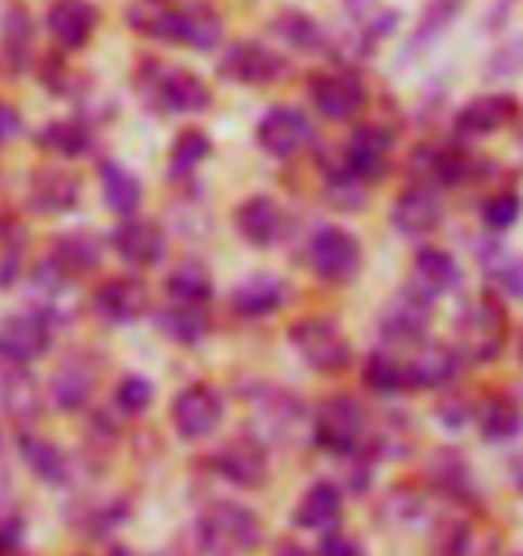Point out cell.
Segmentation results:
<instances>
[{
	"mask_svg": "<svg viewBox=\"0 0 523 556\" xmlns=\"http://www.w3.org/2000/svg\"><path fill=\"white\" fill-rule=\"evenodd\" d=\"M194 539L201 556H247L258 549L262 542V520L255 510L241 503H212L205 514L197 517Z\"/></svg>",
	"mask_w": 523,
	"mask_h": 556,
	"instance_id": "cell-1",
	"label": "cell"
},
{
	"mask_svg": "<svg viewBox=\"0 0 523 556\" xmlns=\"http://www.w3.org/2000/svg\"><path fill=\"white\" fill-rule=\"evenodd\" d=\"M312 438L319 448L344 456V459H362L370 453V428H366V413L355 399L334 395L316 409Z\"/></svg>",
	"mask_w": 523,
	"mask_h": 556,
	"instance_id": "cell-2",
	"label": "cell"
},
{
	"mask_svg": "<svg viewBox=\"0 0 523 556\" xmlns=\"http://www.w3.org/2000/svg\"><path fill=\"white\" fill-rule=\"evenodd\" d=\"M509 334V319L506 309L498 305L492 294H481L470 305H462L459 324H456V349L459 356H467L473 363H492L502 356Z\"/></svg>",
	"mask_w": 523,
	"mask_h": 556,
	"instance_id": "cell-3",
	"label": "cell"
},
{
	"mask_svg": "<svg viewBox=\"0 0 523 556\" xmlns=\"http://www.w3.org/2000/svg\"><path fill=\"white\" fill-rule=\"evenodd\" d=\"M291 345L302 356L305 366L319 374H337L352 363V341L344 330L327 316H308L291 327Z\"/></svg>",
	"mask_w": 523,
	"mask_h": 556,
	"instance_id": "cell-4",
	"label": "cell"
},
{
	"mask_svg": "<svg viewBox=\"0 0 523 556\" xmlns=\"http://www.w3.org/2000/svg\"><path fill=\"white\" fill-rule=\"evenodd\" d=\"M140 90L148 93L151 104H158L162 112H176V115H190V112H205L212 104V90L208 83L187 73V68H165L154 65L140 79Z\"/></svg>",
	"mask_w": 523,
	"mask_h": 556,
	"instance_id": "cell-5",
	"label": "cell"
},
{
	"mask_svg": "<svg viewBox=\"0 0 523 556\" xmlns=\"http://www.w3.org/2000/svg\"><path fill=\"white\" fill-rule=\"evenodd\" d=\"M51 341H54V327L43 309L11 313L0 319V359L8 366H29L43 359Z\"/></svg>",
	"mask_w": 523,
	"mask_h": 556,
	"instance_id": "cell-6",
	"label": "cell"
},
{
	"mask_svg": "<svg viewBox=\"0 0 523 556\" xmlns=\"http://www.w3.org/2000/svg\"><path fill=\"white\" fill-rule=\"evenodd\" d=\"M308 266L327 283H348L362 266V248L355 233L341 227H319L308 241Z\"/></svg>",
	"mask_w": 523,
	"mask_h": 556,
	"instance_id": "cell-7",
	"label": "cell"
},
{
	"mask_svg": "<svg viewBox=\"0 0 523 556\" xmlns=\"http://www.w3.org/2000/svg\"><path fill=\"white\" fill-rule=\"evenodd\" d=\"M222 413H226V402L219 395V388H212L205 381L187 384L173 402V428L183 442H201V438L219 431Z\"/></svg>",
	"mask_w": 523,
	"mask_h": 556,
	"instance_id": "cell-8",
	"label": "cell"
},
{
	"mask_svg": "<svg viewBox=\"0 0 523 556\" xmlns=\"http://www.w3.org/2000/svg\"><path fill=\"white\" fill-rule=\"evenodd\" d=\"M308 98H312V109L330 123H348L355 119L366 101H370V90L355 73H319L308 83Z\"/></svg>",
	"mask_w": 523,
	"mask_h": 556,
	"instance_id": "cell-9",
	"label": "cell"
},
{
	"mask_svg": "<svg viewBox=\"0 0 523 556\" xmlns=\"http://www.w3.org/2000/svg\"><path fill=\"white\" fill-rule=\"evenodd\" d=\"M312 144V123L302 109L280 104L269 109L258 123V148L272 159H294L298 151Z\"/></svg>",
	"mask_w": 523,
	"mask_h": 556,
	"instance_id": "cell-10",
	"label": "cell"
},
{
	"mask_svg": "<svg viewBox=\"0 0 523 556\" xmlns=\"http://www.w3.org/2000/svg\"><path fill=\"white\" fill-rule=\"evenodd\" d=\"M212 467H216V475L222 481L237 484V489H262L269 481L266 445L258 438H233V442H226L212 456Z\"/></svg>",
	"mask_w": 523,
	"mask_h": 556,
	"instance_id": "cell-11",
	"label": "cell"
},
{
	"mask_svg": "<svg viewBox=\"0 0 523 556\" xmlns=\"http://www.w3.org/2000/svg\"><path fill=\"white\" fill-rule=\"evenodd\" d=\"M219 73L226 79L247 83V87H266V83H277L283 73H288V65H283V58L277 51H269L266 43L241 40L222 54Z\"/></svg>",
	"mask_w": 523,
	"mask_h": 556,
	"instance_id": "cell-12",
	"label": "cell"
},
{
	"mask_svg": "<svg viewBox=\"0 0 523 556\" xmlns=\"http://www.w3.org/2000/svg\"><path fill=\"white\" fill-rule=\"evenodd\" d=\"M442 219H445L442 198L426 184L406 187V191L395 198V205H391V227L398 233H406V238H426V233H434L442 227Z\"/></svg>",
	"mask_w": 523,
	"mask_h": 556,
	"instance_id": "cell-13",
	"label": "cell"
},
{
	"mask_svg": "<svg viewBox=\"0 0 523 556\" xmlns=\"http://www.w3.org/2000/svg\"><path fill=\"white\" fill-rule=\"evenodd\" d=\"M98 22L101 15L90 0H54L47 11V29L62 51H82L98 33Z\"/></svg>",
	"mask_w": 523,
	"mask_h": 556,
	"instance_id": "cell-14",
	"label": "cell"
},
{
	"mask_svg": "<svg viewBox=\"0 0 523 556\" xmlns=\"http://www.w3.org/2000/svg\"><path fill=\"white\" fill-rule=\"evenodd\" d=\"M237 230H241V238L255 248H277L283 241V233H288V212L277 198L269 194H255L241 201V208H237Z\"/></svg>",
	"mask_w": 523,
	"mask_h": 556,
	"instance_id": "cell-15",
	"label": "cell"
},
{
	"mask_svg": "<svg viewBox=\"0 0 523 556\" xmlns=\"http://www.w3.org/2000/svg\"><path fill=\"white\" fill-rule=\"evenodd\" d=\"M395 144V137H391V129L384 126H362L359 134L348 140V148H344V173H352L359 184H373L384 176L387 169V151Z\"/></svg>",
	"mask_w": 523,
	"mask_h": 556,
	"instance_id": "cell-16",
	"label": "cell"
},
{
	"mask_svg": "<svg viewBox=\"0 0 523 556\" xmlns=\"http://www.w3.org/2000/svg\"><path fill=\"white\" fill-rule=\"evenodd\" d=\"M426 327H431V302L420 299L416 291L398 294L380 316V330L395 345H420L426 338Z\"/></svg>",
	"mask_w": 523,
	"mask_h": 556,
	"instance_id": "cell-17",
	"label": "cell"
},
{
	"mask_svg": "<svg viewBox=\"0 0 523 556\" xmlns=\"http://www.w3.org/2000/svg\"><path fill=\"white\" fill-rule=\"evenodd\" d=\"M406 374H409V388H448L459 374V349L451 345H437V341H420L416 352L406 359Z\"/></svg>",
	"mask_w": 523,
	"mask_h": 556,
	"instance_id": "cell-18",
	"label": "cell"
},
{
	"mask_svg": "<svg viewBox=\"0 0 523 556\" xmlns=\"http://www.w3.org/2000/svg\"><path fill=\"white\" fill-rule=\"evenodd\" d=\"M112 248H115V255L123 258V263L148 269L154 263H162V255H165V233H162L158 223L129 216L123 227L112 233Z\"/></svg>",
	"mask_w": 523,
	"mask_h": 556,
	"instance_id": "cell-19",
	"label": "cell"
},
{
	"mask_svg": "<svg viewBox=\"0 0 523 556\" xmlns=\"http://www.w3.org/2000/svg\"><path fill=\"white\" fill-rule=\"evenodd\" d=\"M93 309L109 324H133L148 309V288L137 277H112L93 294Z\"/></svg>",
	"mask_w": 523,
	"mask_h": 556,
	"instance_id": "cell-20",
	"label": "cell"
},
{
	"mask_svg": "<svg viewBox=\"0 0 523 556\" xmlns=\"http://www.w3.org/2000/svg\"><path fill=\"white\" fill-rule=\"evenodd\" d=\"M516 119V101L509 93H481L470 104H462L456 115V129L462 137H492L502 126Z\"/></svg>",
	"mask_w": 523,
	"mask_h": 556,
	"instance_id": "cell-21",
	"label": "cell"
},
{
	"mask_svg": "<svg viewBox=\"0 0 523 556\" xmlns=\"http://www.w3.org/2000/svg\"><path fill=\"white\" fill-rule=\"evenodd\" d=\"M459 263L451 258L445 248H423L412 263V280H409V291H416L420 299L434 302L442 294L456 291L459 288Z\"/></svg>",
	"mask_w": 523,
	"mask_h": 556,
	"instance_id": "cell-22",
	"label": "cell"
},
{
	"mask_svg": "<svg viewBox=\"0 0 523 556\" xmlns=\"http://www.w3.org/2000/svg\"><path fill=\"white\" fill-rule=\"evenodd\" d=\"M283 299H288V283L280 277H269V274H258L252 280L237 283V291L230 294V305L237 316L244 319H262L269 313H277Z\"/></svg>",
	"mask_w": 523,
	"mask_h": 556,
	"instance_id": "cell-23",
	"label": "cell"
},
{
	"mask_svg": "<svg viewBox=\"0 0 523 556\" xmlns=\"http://www.w3.org/2000/svg\"><path fill=\"white\" fill-rule=\"evenodd\" d=\"M29 201L43 216H62V212L76 208L79 180L65 169H40L29 184Z\"/></svg>",
	"mask_w": 523,
	"mask_h": 556,
	"instance_id": "cell-24",
	"label": "cell"
},
{
	"mask_svg": "<svg viewBox=\"0 0 523 556\" xmlns=\"http://www.w3.org/2000/svg\"><path fill=\"white\" fill-rule=\"evenodd\" d=\"M180 15H183V4H176V0H137V4L129 8V26H133L140 37L176 43L180 40Z\"/></svg>",
	"mask_w": 523,
	"mask_h": 556,
	"instance_id": "cell-25",
	"label": "cell"
},
{
	"mask_svg": "<svg viewBox=\"0 0 523 556\" xmlns=\"http://www.w3.org/2000/svg\"><path fill=\"white\" fill-rule=\"evenodd\" d=\"M341 510H344V495L337 484L316 481V484H308V492L302 495L298 510H294V525L305 531H330L341 520Z\"/></svg>",
	"mask_w": 523,
	"mask_h": 556,
	"instance_id": "cell-26",
	"label": "cell"
},
{
	"mask_svg": "<svg viewBox=\"0 0 523 556\" xmlns=\"http://www.w3.org/2000/svg\"><path fill=\"white\" fill-rule=\"evenodd\" d=\"M51 266L62 277L90 274V269L101 266V241L87 230L62 233V238H54V244H51Z\"/></svg>",
	"mask_w": 523,
	"mask_h": 556,
	"instance_id": "cell-27",
	"label": "cell"
},
{
	"mask_svg": "<svg viewBox=\"0 0 523 556\" xmlns=\"http://www.w3.org/2000/svg\"><path fill=\"white\" fill-rule=\"evenodd\" d=\"M18 453L40 481H47V484H65L68 481V459H65L62 448H58L54 442H47V438L33 434V431H22L18 434Z\"/></svg>",
	"mask_w": 523,
	"mask_h": 556,
	"instance_id": "cell-28",
	"label": "cell"
},
{
	"mask_svg": "<svg viewBox=\"0 0 523 556\" xmlns=\"http://www.w3.org/2000/svg\"><path fill=\"white\" fill-rule=\"evenodd\" d=\"M93 370L82 359H68L58 366L54 381H51V395H54V406L65 409V413H76L90 402L93 395Z\"/></svg>",
	"mask_w": 523,
	"mask_h": 556,
	"instance_id": "cell-29",
	"label": "cell"
},
{
	"mask_svg": "<svg viewBox=\"0 0 523 556\" xmlns=\"http://www.w3.org/2000/svg\"><path fill=\"white\" fill-rule=\"evenodd\" d=\"M101 194H104V205H109L115 216L129 219L133 212L140 208V198H144V187L126 165L118 162H104L101 165Z\"/></svg>",
	"mask_w": 523,
	"mask_h": 556,
	"instance_id": "cell-30",
	"label": "cell"
},
{
	"mask_svg": "<svg viewBox=\"0 0 523 556\" xmlns=\"http://www.w3.org/2000/svg\"><path fill=\"white\" fill-rule=\"evenodd\" d=\"M0 409L18 424H29L40 413V392L26 374V366H15V370L0 377Z\"/></svg>",
	"mask_w": 523,
	"mask_h": 556,
	"instance_id": "cell-31",
	"label": "cell"
},
{
	"mask_svg": "<svg viewBox=\"0 0 523 556\" xmlns=\"http://www.w3.org/2000/svg\"><path fill=\"white\" fill-rule=\"evenodd\" d=\"M222 40V18L208 4H183L180 15V40L190 51H216Z\"/></svg>",
	"mask_w": 523,
	"mask_h": 556,
	"instance_id": "cell-32",
	"label": "cell"
},
{
	"mask_svg": "<svg viewBox=\"0 0 523 556\" xmlns=\"http://www.w3.org/2000/svg\"><path fill=\"white\" fill-rule=\"evenodd\" d=\"M158 330H162L165 338L180 341V345H197V341L208 334V313H205V305L169 302L158 313Z\"/></svg>",
	"mask_w": 523,
	"mask_h": 556,
	"instance_id": "cell-33",
	"label": "cell"
},
{
	"mask_svg": "<svg viewBox=\"0 0 523 556\" xmlns=\"http://www.w3.org/2000/svg\"><path fill=\"white\" fill-rule=\"evenodd\" d=\"M477 428L487 442H509V438H516L523 431V409L520 402L506 399V395H495L487 399L481 413H477Z\"/></svg>",
	"mask_w": 523,
	"mask_h": 556,
	"instance_id": "cell-34",
	"label": "cell"
},
{
	"mask_svg": "<svg viewBox=\"0 0 523 556\" xmlns=\"http://www.w3.org/2000/svg\"><path fill=\"white\" fill-rule=\"evenodd\" d=\"M165 299L180 305H208L212 302V277L201 263H180L165 277Z\"/></svg>",
	"mask_w": 523,
	"mask_h": 556,
	"instance_id": "cell-35",
	"label": "cell"
},
{
	"mask_svg": "<svg viewBox=\"0 0 523 556\" xmlns=\"http://www.w3.org/2000/svg\"><path fill=\"white\" fill-rule=\"evenodd\" d=\"M93 144V134L87 123L79 119H58V123H47L43 134H40V148L51 151V155H62V159H79L87 155Z\"/></svg>",
	"mask_w": 523,
	"mask_h": 556,
	"instance_id": "cell-36",
	"label": "cell"
},
{
	"mask_svg": "<svg viewBox=\"0 0 523 556\" xmlns=\"http://www.w3.org/2000/svg\"><path fill=\"white\" fill-rule=\"evenodd\" d=\"M362 381L370 392L377 395H398L409 388V374H406V359L391 356V352H373L362 366Z\"/></svg>",
	"mask_w": 523,
	"mask_h": 556,
	"instance_id": "cell-37",
	"label": "cell"
},
{
	"mask_svg": "<svg viewBox=\"0 0 523 556\" xmlns=\"http://www.w3.org/2000/svg\"><path fill=\"white\" fill-rule=\"evenodd\" d=\"M272 33H277L283 43H291L294 51H308V54L323 51V29L298 8H288L283 15L272 18Z\"/></svg>",
	"mask_w": 523,
	"mask_h": 556,
	"instance_id": "cell-38",
	"label": "cell"
},
{
	"mask_svg": "<svg viewBox=\"0 0 523 556\" xmlns=\"http://www.w3.org/2000/svg\"><path fill=\"white\" fill-rule=\"evenodd\" d=\"M420 165L426 173L431 184H442V187H456L467 180L470 173V159L462 155L456 148H431V151H420Z\"/></svg>",
	"mask_w": 523,
	"mask_h": 556,
	"instance_id": "cell-39",
	"label": "cell"
},
{
	"mask_svg": "<svg viewBox=\"0 0 523 556\" xmlns=\"http://www.w3.org/2000/svg\"><path fill=\"white\" fill-rule=\"evenodd\" d=\"M431 478L445 495H451V500H470L473 495V475H470V467L462 464V456L456 453H437Z\"/></svg>",
	"mask_w": 523,
	"mask_h": 556,
	"instance_id": "cell-40",
	"label": "cell"
},
{
	"mask_svg": "<svg viewBox=\"0 0 523 556\" xmlns=\"http://www.w3.org/2000/svg\"><path fill=\"white\" fill-rule=\"evenodd\" d=\"M33 47V22L22 8H11L4 18V58L11 68H26Z\"/></svg>",
	"mask_w": 523,
	"mask_h": 556,
	"instance_id": "cell-41",
	"label": "cell"
},
{
	"mask_svg": "<svg viewBox=\"0 0 523 556\" xmlns=\"http://www.w3.org/2000/svg\"><path fill=\"white\" fill-rule=\"evenodd\" d=\"M208 155H212L208 134H201V129H187V134L176 137L173 155H169V169H173V176H190Z\"/></svg>",
	"mask_w": 523,
	"mask_h": 556,
	"instance_id": "cell-42",
	"label": "cell"
},
{
	"mask_svg": "<svg viewBox=\"0 0 523 556\" xmlns=\"http://www.w3.org/2000/svg\"><path fill=\"white\" fill-rule=\"evenodd\" d=\"M520 208H523L520 194H513V191H498V194H492V198L484 201L481 219H484V227H487V230L502 233V230H509V227H513V223L520 219Z\"/></svg>",
	"mask_w": 523,
	"mask_h": 556,
	"instance_id": "cell-43",
	"label": "cell"
},
{
	"mask_svg": "<svg viewBox=\"0 0 523 556\" xmlns=\"http://www.w3.org/2000/svg\"><path fill=\"white\" fill-rule=\"evenodd\" d=\"M151 402H154V384L148 381V377H137V374H129L118 381L115 388V406L129 413V417H137V413H148L151 409Z\"/></svg>",
	"mask_w": 523,
	"mask_h": 556,
	"instance_id": "cell-44",
	"label": "cell"
},
{
	"mask_svg": "<svg viewBox=\"0 0 523 556\" xmlns=\"http://www.w3.org/2000/svg\"><path fill=\"white\" fill-rule=\"evenodd\" d=\"M487 277L498 283V291L523 299V258L509 252H495V258H487Z\"/></svg>",
	"mask_w": 523,
	"mask_h": 556,
	"instance_id": "cell-45",
	"label": "cell"
},
{
	"mask_svg": "<svg viewBox=\"0 0 523 556\" xmlns=\"http://www.w3.org/2000/svg\"><path fill=\"white\" fill-rule=\"evenodd\" d=\"M319 556H362V546L352 535H327L319 542Z\"/></svg>",
	"mask_w": 523,
	"mask_h": 556,
	"instance_id": "cell-46",
	"label": "cell"
},
{
	"mask_svg": "<svg viewBox=\"0 0 523 556\" xmlns=\"http://www.w3.org/2000/svg\"><path fill=\"white\" fill-rule=\"evenodd\" d=\"M22 134V115L15 104L0 101V144H8V140H15Z\"/></svg>",
	"mask_w": 523,
	"mask_h": 556,
	"instance_id": "cell-47",
	"label": "cell"
},
{
	"mask_svg": "<svg viewBox=\"0 0 523 556\" xmlns=\"http://www.w3.org/2000/svg\"><path fill=\"white\" fill-rule=\"evenodd\" d=\"M22 546V525L15 517L0 520V553H15Z\"/></svg>",
	"mask_w": 523,
	"mask_h": 556,
	"instance_id": "cell-48",
	"label": "cell"
},
{
	"mask_svg": "<svg viewBox=\"0 0 523 556\" xmlns=\"http://www.w3.org/2000/svg\"><path fill=\"white\" fill-rule=\"evenodd\" d=\"M272 556H308V553L298 546V542H283V546H280L277 553H272Z\"/></svg>",
	"mask_w": 523,
	"mask_h": 556,
	"instance_id": "cell-49",
	"label": "cell"
},
{
	"mask_svg": "<svg viewBox=\"0 0 523 556\" xmlns=\"http://www.w3.org/2000/svg\"><path fill=\"white\" fill-rule=\"evenodd\" d=\"M513 481H516V489L523 492V456L513 464Z\"/></svg>",
	"mask_w": 523,
	"mask_h": 556,
	"instance_id": "cell-50",
	"label": "cell"
},
{
	"mask_svg": "<svg viewBox=\"0 0 523 556\" xmlns=\"http://www.w3.org/2000/svg\"><path fill=\"white\" fill-rule=\"evenodd\" d=\"M154 556H180V553H154Z\"/></svg>",
	"mask_w": 523,
	"mask_h": 556,
	"instance_id": "cell-51",
	"label": "cell"
},
{
	"mask_svg": "<svg viewBox=\"0 0 523 556\" xmlns=\"http://www.w3.org/2000/svg\"><path fill=\"white\" fill-rule=\"evenodd\" d=\"M520 359H523V338H520Z\"/></svg>",
	"mask_w": 523,
	"mask_h": 556,
	"instance_id": "cell-52",
	"label": "cell"
}]
</instances>
